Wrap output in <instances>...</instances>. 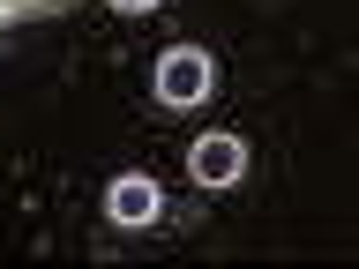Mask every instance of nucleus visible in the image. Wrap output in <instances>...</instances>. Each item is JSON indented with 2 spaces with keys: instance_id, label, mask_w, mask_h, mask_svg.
Masks as SVG:
<instances>
[{
  "instance_id": "2",
  "label": "nucleus",
  "mask_w": 359,
  "mask_h": 269,
  "mask_svg": "<svg viewBox=\"0 0 359 269\" xmlns=\"http://www.w3.org/2000/svg\"><path fill=\"white\" fill-rule=\"evenodd\" d=\"M187 179H202V187H240L247 179V142L240 134H202L195 150H187Z\"/></svg>"
},
{
  "instance_id": "1",
  "label": "nucleus",
  "mask_w": 359,
  "mask_h": 269,
  "mask_svg": "<svg viewBox=\"0 0 359 269\" xmlns=\"http://www.w3.org/2000/svg\"><path fill=\"white\" fill-rule=\"evenodd\" d=\"M157 97L165 105H202L210 97V53L202 45H165L157 53Z\"/></svg>"
},
{
  "instance_id": "4",
  "label": "nucleus",
  "mask_w": 359,
  "mask_h": 269,
  "mask_svg": "<svg viewBox=\"0 0 359 269\" xmlns=\"http://www.w3.org/2000/svg\"><path fill=\"white\" fill-rule=\"evenodd\" d=\"M112 8H120V15H150L157 0H112Z\"/></svg>"
},
{
  "instance_id": "3",
  "label": "nucleus",
  "mask_w": 359,
  "mask_h": 269,
  "mask_svg": "<svg viewBox=\"0 0 359 269\" xmlns=\"http://www.w3.org/2000/svg\"><path fill=\"white\" fill-rule=\"evenodd\" d=\"M157 209H165V195H157V179H142V172H120L105 187V217L112 224H157Z\"/></svg>"
}]
</instances>
